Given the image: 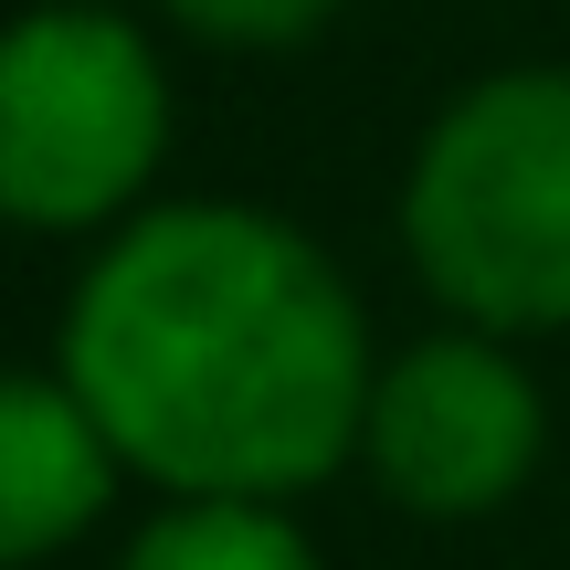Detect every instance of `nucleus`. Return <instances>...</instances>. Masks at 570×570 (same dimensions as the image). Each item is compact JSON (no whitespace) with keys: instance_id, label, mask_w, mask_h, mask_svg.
I'll return each mask as SVG.
<instances>
[{"instance_id":"f257e3e1","label":"nucleus","mask_w":570,"mask_h":570,"mask_svg":"<svg viewBox=\"0 0 570 570\" xmlns=\"http://www.w3.org/2000/svg\"><path fill=\"white\" fill-rule=\"evenodd\" d=\"M53 370L127 475L254 508L338 475L381 381L348 275L254 202H159L117 223L63 306Z\"/></svg>"},{"instance_id":"20e7f679","label":"nucleus","mask_w":570,"mask_h":570,"mask_svg":"<svg viewBox=\"0 0 570 570\" xmlns=\"http://www.w3.org/2000/svg\"><path fill=\"white\" fill-rule=\"evenodd\" d=\"M550 444V402L518 370L508 338L487 327H444V338L381 360L360 412V465L391 508L412 518H487L539 475Z\"/></svg>"},{"instance_id":"7ed1b4c3","label":"nucleus","mask_w":570,"mask_h":570,"mask_svg":"<svg viewBox=\"0 0 570 570\" xmlns=\"http://www.w3.org/2000/svg\"><path fill=\"white\" fill-rule=\"evenodd\" d=\"M169 148V75L148 32L96 0H42L0 21V223L106 233L138 223Z\"/></svg>"},{"instance_id":"39448f33","label":"nucleus","mask_w":570,"mask_h":570,"mask_svg":"<svg viewBox=\"0 0 570 570\" xmlns=\"http://www.w3.org/2000/svg\"><path fill=\"white\" fill-rule=\"evenodd\" d=\"M117 444L63 370H0V570L75 550L117 497Z\"/></svg>"},{"instance_id":"0eeeda50","label":"nucleus","mask_w":570,"mask_h":570,"mask_svg":"<svg viewBox=\"0 0 570 570\" xmlns=\"http://www.w3.org/2000/svg\"><path fill=\"white\" fill-rule=\"evenodd\" d=\"M180 32L233 42V53H285V42H317L348 0H159Z\"/></svg>"},{"instance_id":"f03ea898","label":"nucleus","mask_w":570,"mask_h":570,"mask_svg":"<svg viewBox=\"0 0 570 570\" xmlns=\"http://www.w3.org/2000/svg\"><path fill=\"white\" fill-rule=\"evenodd\" d=\"M402 254L487 338L570 327V63H508L423 127Z\"/></svg>"},{"instance_id":"423d86ee","label":"nucleus","mask_w":570,"mask_h":570,"mask_svg":"<svg viewBox=\"0 0 570 570\" xmlns=\"http://www.w3.org/2000/svg\"><path fill=\"white\" fill-rule=\"evenodd\" d=\"M117 570H327V560L285 508H254V497H169L127 539Z\"/></svg>"}]
</instances>
